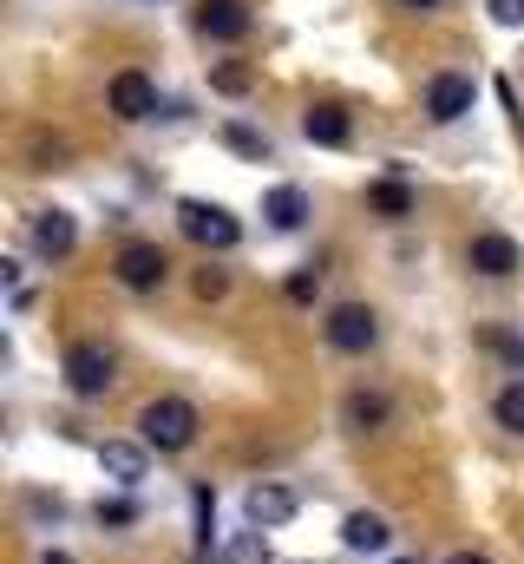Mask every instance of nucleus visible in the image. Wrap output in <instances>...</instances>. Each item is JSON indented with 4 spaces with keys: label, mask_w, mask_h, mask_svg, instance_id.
<instances>
[{
    "label": "nucleus",
    "mask_w": 524,
    "mask_h": 564,
    "mask_svg": "<svg viewBox=\"0 0 524 564\" xmlns=\"http://www.w3.org/2000/svg\"><path fill=\"white\" fill-rule=\"evenodd\" d=\"M197 408L184 401V394H164V401H144V414H138V440L151 446V453H184L190 440H197Z\"/></svg>",
    "instance_id": "nucleus-1"
},
{
    "label": "nucleus",
    "mask_w": 524,
    "mask_h": 564,
    "mask_svg": "<svg viewBox=\"0 0 524 564\" xmlns=\"http://www.w3.org/2000/svg\"><path fill=\"white\" fill-rule=\"evenodd\" d=\"M59 375H66V394L73 401H106V388L119 381V355L106 341H73L66 361H59Z\"/></svg>",
    "instance_id": "nucleus-2"
},
{
    "label": "nucleus",
    "mask_w": 524,
    "mask_h": 564,
    "mask_svg": "<svg viewBox=\"0 0 524 564\" xmlns=\"http://www.w3.org/2000/svg\"><path fill=\"white\" fill-rule=\"evenodd\" d=\"M177 230H184L197 250H217V257H230V250L243 243V224H237L223 204H204V197H184V204H177Z\"/></svg>",
    "instance_id": "nucleus-3"
},
{
    "label": "nucleus",
    "mask_w": 524,
    "mask_h": 564,
    "mask_svg": "<svg viewBox=\"0 0 524 564\" xmlns=\"http://www.w3.org/2000/svg\"><path fill=\"white\" fill-rule=\"evenodd\" d=\"M321 335H328L335 355H368V348L381 341V315H374L368 302H335V308L321 315Z\"/></svg>",
    "instance_id": "nucleus-4"
},
{
    "label": "nucleus",
    "mask_w": 524,
    "mask_h": 564,
    "mask_svg": "<svg viewBox=\"0 0 524 564\" xmlns=\"http://www.w3.org/2000/svg\"><path fill=\"white\" fill-rule=\"evenodd\" d=\"M106 112H112L119 126H144V119H157V79L138 73V66H119V73L106 79Z\"/></svg>",
    "instance_id": "nucleus-5"
},
{
    "label": "nucleus",
    "mask_w": 524,
    "mask_h": 564,
    "mask_svg": "<svg viewBox=\"0 0 524 564\" xmlns=\"http://www.w3.org/2000/svg\"><path fill=\"white\" fill-rule=\"evenodd\" d=\"M171 276V257H164V243H144V237H131L125 250L112 257V282L131 289V295H151V289H164Z\"/></svg>",
    "instance_id": "nucleus-6"
},
{
    "label": "nucleus",
    "mask_w": 524,
    "mask_h": 564,
    "mask_svg": "<svg viewBox=\"0 0 524 564\" xmlns=\"http://www.w3.org/2000/svg\"><path fill=\"white\" fill-rule=\"evenodd\" d=\"M472 106H479V79H472V73H452V66H446V73L426 79V119H433V126H459Z\"/></svg>",
    "instance_id": "nucleus-7"
},
{
    "label": "nucleus",
    "mask_w": 524,
    "mask_h": 564,
    "mask_svg": "<svg viewBox=\"0 0 524 564\" xmlns=\"http://www.w3.org/2000/svg\"><path fill=\"white\" fill-rule=\"evenodd\" d=\"M466 270H472V276H485V282L518 276V270H524L518 237H505V230H479V237L466 243Z\"/></svg>",
    "instance_id": "nucleus-8"
},
{
    "label": "nucleus",
    "mask_w": 524,
    "mask_h": 564,
    "mask_svg": "<svg viewBox=\"0 0 524 564\" xmlns=\"http://www.w3.org/2000/svg\"><path fill=\"white\" fill-rule=\"evenodd\" d=\"M190 26H197L204 40H217V46H237V40H250V26H256V13H250L243 0H197V13H190Z\"/></svg>",
    "instance_id": "nucleus-9"
},
{
    "label": "nucleus",
    "mask_w": 524,
    "mask_h": 564,
    "mask_svg": "<svg viewBox=\"0 0 524 564\" xmlns=\"http://www.w3.org/2000/svg\"><path fill=\"white\" fill-rule=\"evenodd\" d=\"M302 512V499L288 492V486H275V479H256L250 492H243V519L256 525V532H275V525H288Z\"/></svg>",
    "instance_id": "nucleus-10"
},
{
    "label": "nucleus",
    "mask_w": 524,
    "mask_h": 564,
    "mask_svg": "<svg viewBox=\"0 0 524 564\" xmlns=\"http://www.w3.org/2000/svg\"><path fill=\"white\" fill-rule=\"evenodd\" d=\"M99 473H106L112 486L138 492L144 473H151V446H144V440H106V446H99Z\"/></svg>",
    "instance_id": "nucleus-11"
},
{
    "label": "nucleus",
    "mask_w": 524,
    "mask_h": 564,
    "mask_svg": "<svg viewBox=\"0 0 524 564\" xmlns=\"http://www.w3.org/2000/svg\"><path fill=\"white\" fill-rule=\"evenodd\" d=\"M302 139H308V144H328V151H341V144L354 139V119H348V106H335V99H315V106L302 112Z\"/></svg>",
    "instance_id": "nucleus-12"
},
{
    "label": "nucleus",
    "mask_w": 524,
    "mask_h": 564,
    "mask_svg": "<svg viewBox=\"0 0 524 564\" xmlns=\"http://www.w3.org/2000/svg\"><path fill=\"white\" fill-rule=\"evenodd\" d=\"M33 250L53 257V263L73 257V250H79V224H73V210H40V217H33Z\"/></svg>",
    "instance_id": "nucleus-13"
},
{
    "label": "nucleus",
    "mask_w": 524,
    "mask_h": 564,
    "mask_svg": "<svg viewBox=\"0 0 524 564\" xmlns=\"http://www.w3.org/2000/svg\"><path fill=\"white\" fill-rule=\"evenodd\" d=\"M368 210H374V217H387V224H406V217L419 210V197H413V184H406L400 171H387V177H374V184H368Z\"/></svg>",
    "instance_id": "nucleus-14"
},
{
    "label": "nucleus",
    "mask_w": 524,
    "mask_h": 564,
    "mask_svg": "<svg viewBox=\"0 0 524 564\" xmlns=\"http://www.w3.org/2000/svg\"><path fill=\"white\" fill-rule=\"evenodd\" d=\"M387 421H393V401L381 388H354V394L341 401V426H348V433H381Z\"/></svg>",
    "instance_id": "nucleus-15"
},
{
    "label": "nucleus",
    "mask_w": 524,
    "mask_h": 564,
    "mask_svg": "<svg viewBox=\"0 0 524 564\" xmlns=\"http://www.w3.org/2000/svg\"><path fill=\"white\" fill-rule=\"evenodd\" d=\"M262 217H269V230L295 237V230L308 224V191H302V184H275V191L262 197Z\"/></svg>",
    "instance_id": "nucleus-16"
},
{
    "label": "nucleus",
    "mask_w": 524,
    "mask_h": 564,
    "mask_svg": "<svg viewBox=\"0 0 524 564\" xmlns=\"http://www.w3.org/2000/svg\"><path fill=\"white\" fill-rule=\"evenodd\" d=\"M341 545L361 552V558H374V552L393 545V525L381 519V512H348V519H341Z\"/></svg>",
    "instance_id": "nucleus-17"
},
{
    "label": "nucleus",
    "mask_w": 524,
    "mask_h": 564,
    "mask_svg": "<svg viewBox=\"0 0 524 564\" xmlns=\"http://www.w3.org/2000/svg\"><path fill=\"white\" fill-rule=\"evenodd\" d=\"M217 139L230 144L237 158H250V164H269V151H275V144H269V132H256L250 119H223V126H217Z\"/></svg>",
    "instance_id": "nucleus-18"
},
{
    "label": "nucleus",
    "mask_w": 524,
    "mask_h": 564,
    "mask_svg": "<svg viewBox=\"0 0 524 564\" xmlns=\"http://www.w3.org/2000/svg\"><path fill=\"white\" fill-rule=\"evenodd\" d=\"M210 93L217 99H250L256 93V66L250 59H217L210 66Z\"/></svg>",
    "instance_id": "nucleus-19"
},
{
    "label": "nucleus",
    "mask_w": 524,
    "mask_h": 564,
    "mask_svg": "<svg viewBox=\"0 0 524 564\" xmlns=\"http://www.w3.org/2000/svg\"><path fill=\"white\" fill-rule=\"evenodd\" d=\"M479 348H485L492 361H505L512 375H524V335H512L505 322H485V328H479Z\"/></svg>",
    "instance_id": "nucleus-20"
},
{
    "label": "nucleus",
    "mask_w": 524,
    "mask_h": 564,
    "mask_svg": "<svg viewBox=\"0 0 524 564\" xmlns=\"http://www.w3.org/2000/svg\"><path fill=\"white\" fill-rule=\"evenodd\" d=\"M92 519H99V532H131V525L144 519V506H138L131 492H112V499H99V506H92Z\"/></svg>",
    "instance_id": "nucleus-21"
},
{
    "label": "nucleus",
    "mask_w": 524,
    "mask_h": 564,
    "mask_svg": "<svg viewBox=\"0 0 524 564\" xmlns=\"http://www.w3.org/2000/svg\"><path fill=\"white\" fill-rule=\"evenodd\" d=\"M492 421L505 426V433H518V440H524V381H505V388L492 394Z\"/></svg>",
    "instance_id": "nucleus-22"
},
{
    "label": "nucleus",
    "mask_w": 524,
    "mask_h": 564,
    "mask_svg": "<svg viewBox=\"0 0 524 564\" xmlns=\"http://www.w3.org/2000/svg\"><path fill=\"white\" fill-rule=\"evenodd\" d=\"M223 564H269V532H237L230 545H223Z\"/></svg>",
    "instance_id": "nucleus-23"
},
{
    "label": "nucleus",
    "mask_w": 524,
    "mask_h": 564,
    "mask_svg": "<svg viewBox=\"0 0 524 564\" xmlns=\"http://www.w3.org/2000/svg\"><path fill=\"white\" fill-rule=\"evenodd\" d=\"M190 506H197V539H204V552H210V532H217V492H210V486H197V492H190Z\"/></svg>",
    "instance_id": "nucleus-24"
},
{
    "label": "nucleus",
    "mask_w": 524,
    "mask_h": 564,
    "mask_svg": "<svg viewBox=\"0 0 524 564\" xmlns=\"http://www.w3.org/2000/svg\"><path fill=\"white\" fill-rule=\"evenodd\" d=\"M223 289H230V270H217V263H204V270L190 276V295H197V302H217Z\"/></svg>",
    "instance_id": "nucleus-25"
},
{
    "label": "nucleus",
    "mask_w": 524,
    "mask_h": 564,
    "mask_svg": "<svg viewBox=\"0 0 524 564\" xmlns=\"http://www.w3.org/2000/svg\"><path fill=\"white\" fill-rule=\"evenodd\" d=\"M26 158H33V171H53V164L66 158V139H46V132H33V144H26Z\"/></svg>",
    "instance_id": "nucleus-26"
},
{
    "label": "nucleus",
    "mask_w": 524,
    "mask_h": 564,
    "mask_svg": "<svg viewBox=\"0 0 524 564\" xmlns=\"http://www.w3.org/2000/svg\"><path fill=\"white\" fill-rule=\"evenodd\" d=\"M282 295H288V302H315V295H321V270H295V276L282 282Z\"/></svg>",
    "instance_id": "nucleus-27"
},
{
    "label": "nucleus",
    "mask_w": 524,
    "mask_h": 564,
    "mask_svg": "<svg viewBox=\"0 0 524 564\" xmlns=\"http://www.w3.org/2000/svg\"><path fill=\"white\" fill-rule=\"evenodd\" d=\"M492 26H524V0H485Z\"/></svg>",
    "instance_id": "nucleus-28"
},
{
    "label": "nucleus",
    "mask_w": 524,
    "mask_h": 564,
    "mask_svg": "<svg viewBox=\"0 0 524 564\" xmlns=\"http://www.w3.org/2000/svg\"><path fill=\"white\" fill-rule=\"evenodd\" d=\"M393 7H400V13H439L446 0H393Z\"/></svg>",
    "instance_id": "nucleus-29"
},
{
    "label": "nucleus",
    "mask_w": 524,
    "mask_h": 564,
    "mask_svg": "<svg viewBox=\"0 0 524 564\" xmlns=\"http://www.w3.org/2000/svg\"><path fill=\"white\" fill-rule=\"evenodd\" d=\"M446 564H492V558H485V552H452Z\"/></svg>",
    "instance_id": "nucleus-30"
},
{
    "label": "nucleus",
    "mask_w": 524,
    "mask_h": 564,
    "mask_svg": "<svg viewBox=\"0 0 524 564\" xmlns=\"http://www.w3.org/2000/svg\"><path fill=\"white\" fill-rule=\"evenodd\" d=\"M40 564H79V558H73V552H46Z\"/></svg>",
    "instance_id": "nucleus-31"
}]
</instances>
